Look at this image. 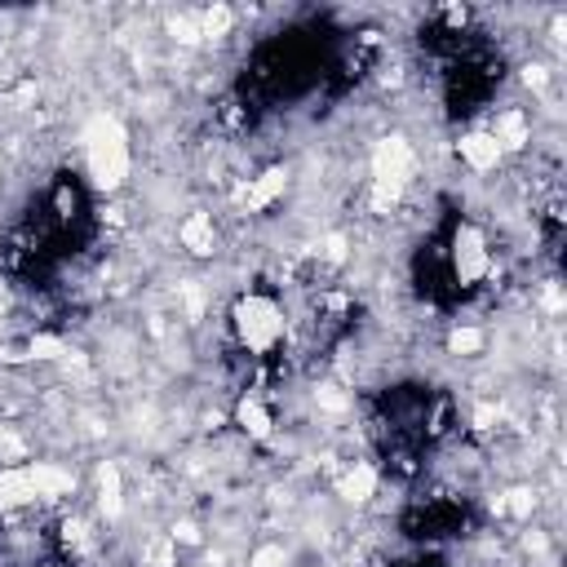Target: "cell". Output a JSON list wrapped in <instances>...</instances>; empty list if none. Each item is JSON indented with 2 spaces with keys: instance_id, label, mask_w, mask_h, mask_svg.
<instances>
[{
  "instance_id": "cell-8",
  "label": "cell",
  "mask_w": 567,
  "mask_h": 567,
  "mask_svg": "<svg viewBox=\"0 0 567 567\" xmlns=\"http://www.w3.org/2000/svg\"><path fill=\"white\" fill-rule=\"evenodd\" d=\"M452 155H456V164H461L470 177H492V173L505 168V151H501L496 137L483 128V120L465 124V128L452 137Z\"/></svg>"
},
{
  "instance_id": "cell-15",
  "label": "cell",
  "mask_w": 567,
  "mask_h": 567,
  "mask_svg": "<svg viewBox=\"0 0 567 567\" xmlns=\"http://www.w3.org/2000/svg\"><path fill=\"white\" fill-rule=\"evenodd\" d=\"M235 22H239V9H230V4L199 9V44H226L235 35Z\"/></svg>"
},
{
  "instance_id": "cell-4",
  "label": "cell",
  "mask_w": 567,
  "mask_h": 567,
  "mask_svg": "<svg viewBox=\"0 0 567 567\" xmlns=\"http://www.w3.org/2000/svg\"><path fill=\"white\" fill-rule=\"evenodd\" d=\"M89 213H93V190L84 186V177L80 173H66V168L53 173L49 186H44V195H40L44 226L53 235H71V230H80L89 221Z\"/></svg>"
},
{
  "instance_id": "cell-14",
  "label": "cell",
  "mask_w": 567,
  "mask_h": 567,
  "mask_svg": "<svg viewBox=\"0 0 567 567\" xmlns=\"http://www.w3.org/2000/svg\"><path fill=\"white\" fill-rule=\"evenodd\" d=\"M182 563V549L168 532H146L133 549V567H177Z\"/></svg>"
},
{
  "instance_id": "cell-11",
  "label": "cell",
  "mask_w": 567,
  "mask_h": 567,
  "mask_svg": "<svg viewBox=\"0 0 567 567\" xmlns=\"http://www.w3.org/2000/svg\"><path fill=\"white\" fill-rule=\"evenodd\" d=\"M31 461H35V456H31ZM31 461H22V465H0V518H22V514H31V509L40 505Z\"/></svg>"
},
{
  "instance_id": "cell-17",
  "label": "cell",
  "mask_w": 567,
  "mask_h": 567,
  "mask_svg": "<svg viewBox=\"0 0 567 567\" xmlns=\"http://www.w3.org/2000/svg\"><path fill=\"white\" fill-rule=\"evenodd\" d=\"M31 567H71V563H66V558H62V554H49V558H35V563H31Z\"/></svg>"
},
{
  "instance_id": "cell-3",
  "label": "cell",
  "mask_w": 567,
  "mask_h": 567,
  "mask_svg": "<svg viewBox=\"0 0 567 567\" xmlns=\"http://www.w3.org/2000/svg\"><path fill=\"white\" fill-rule=\"evenodd\" d=\"M80 177L93 195L115 199L133 177V137L115 111H93L80 128Z\"/></svg>"
},
{
  "instance_id": "cell-9",
  "label": "cell",
  "mask_w": 567,
  "mask_h": 567,
  "mask_svg": "<svg viewBox=\"0 0 567 567\" xmlns=\"http://www.w3.org/2000/svg\"><path fill=\"white\" fill-rule=\"evenodd\" d=\"M332 492H337V501H341V505H350V509H372V505H377V496L385 492V474H381V465H377V461L354 456V461H346V465L337 470Z\"/></svg>"
},
{
  "instance_id": "cell-7",
  "label": "cell",
  "mask_w": 567,
  "mask_h": 567,
  "mask_svg": "<svg viewBox=\"0 0 567 567\" xmlns=\"http://www.w3.org/2000/svg\"><path fill=\"white\" fill-rule=\"evenodd\" d=\"M483 128L496 137V146L505 151V159L527 155V151H532V142H536V120H532V111H527L523 102H501V106H487Z\"/></svg>"
},
{
  "instance_id": "cell-6",
  "label": "cell",
  "mask_w": 567,
  "mask_h": 567,
  "mask_svg": "<svg viewBox=\"0 0 567 567\" xmlns=\"http://www.w3.org/2000/svg\"><path fill=\"white\" fill-rule=\"evenodd\" d=\"M288 190H292V168H288L284 159H270V164H261V168L244 182L239 208H244L248 217H270V213L288 199Z\"/></svg>"
},
{
  "instance_id": "cell-2",
  "label": "cell",
  "mask_w": 567,
  "mask_h": 567,
  "mask_svg": "<svg viewBox=\"0 0 567 567\" xmlns=\"http://www.w3.org/2000/svg\"><path fill=\"white\" fill-rule=\"evenodd\" d=\"M439 266H443V279H447V292L452 297H478L483 288L496 284V252H492V230L470 217V213H452L447 226H443V239H439Z\"/></svg>"
},
{
  "instance_id": "cell-12",
  "label": "cell",
  "mask_w": 567,
  "mask_h": 567,
  "mask_svg": "<svg viewBox=\"0 0 567 567\" xmlns=\"http://www.w3.org/2000/svg\"><path fill=\"white\" fill-rule=\"evenodd\" d=\"M93 509L102 523H120L128 509V487H124V470L115 461H97L93 465Z\"/></svg>"
},
{
  "instance_id": "cell-10",
  "label": "cell",
  "mask_w": 567,
  "mask_h": 567,
  "mask_svg": "<svg viewBox=\"0 0 567 567\" xmlns=\"http://www.w3.org/2000/svg\"><path fill=\"white\" fill-rule=\"evenodd\" d=\"M173 235H177V248L190 261H213L221 252V221H217L213 208H186Z\"/></svg>"
},
{
  "instance_id": "cell-16",
  "label": "cell",
  "mask_w": 567,
  "mask_h": 567,
  "mask_svg": "<svg viewBox=\"0 0 567 567\" xmlns=\"http://www.w3.org/2000/svg\"><path fill=\"white\" fill-rule=\"evenodd\" d=\"M244 567H292V545L279 540V536H266V540H257L248 549Z\"/></svg>"
},
{
  "instance_id": "cell-5",
  "label": "cell",
  "mask_w": 567,
  "mask_h": 567,
  "mask_svg": "<svg viewBox=\"0 0 567 567\" xmlns=\"http://www.w3.org/2000/svg\"><path fill=\"white\" fill-rule=\"evenodd\" d=\"M226 421L235 425V434H239L248 447H266V443L279 439V408H275V399L266 394V385H244V390L230 399Z\"/></svg>"
},
{
  "instance_id": "cell-13",
  "label": "cell",
  "mask_w": 567,
  "mask_h": 567,
  "mask_svg": "<svg viewBox=\"0 0 567 567\" xmlns=\"http://www.w3.org/2000/svg\"><path fill=\"white\" fill-rule=\"evenodd\" d=\"M439 346H443L447 359H483L492 350V328H483L474 319H452L443 328V341Z\"/></svg>"
},
{
  "instance_id": "cell-1",
  "label": "cell",
  "mask_w": 567,
  "mask_h": 567,
  "mask_svg": "<svg viewBox=\"0 0 567 567\" xmlns=\"http://www.w3.org/2000/svg\"><path fill=\"white\" fill-rule=\"evenodd\" d=\"M226 337L248 363H275L292 341V315L270 288H239L226 301Z\"/></svg>"
}]
</instances>
